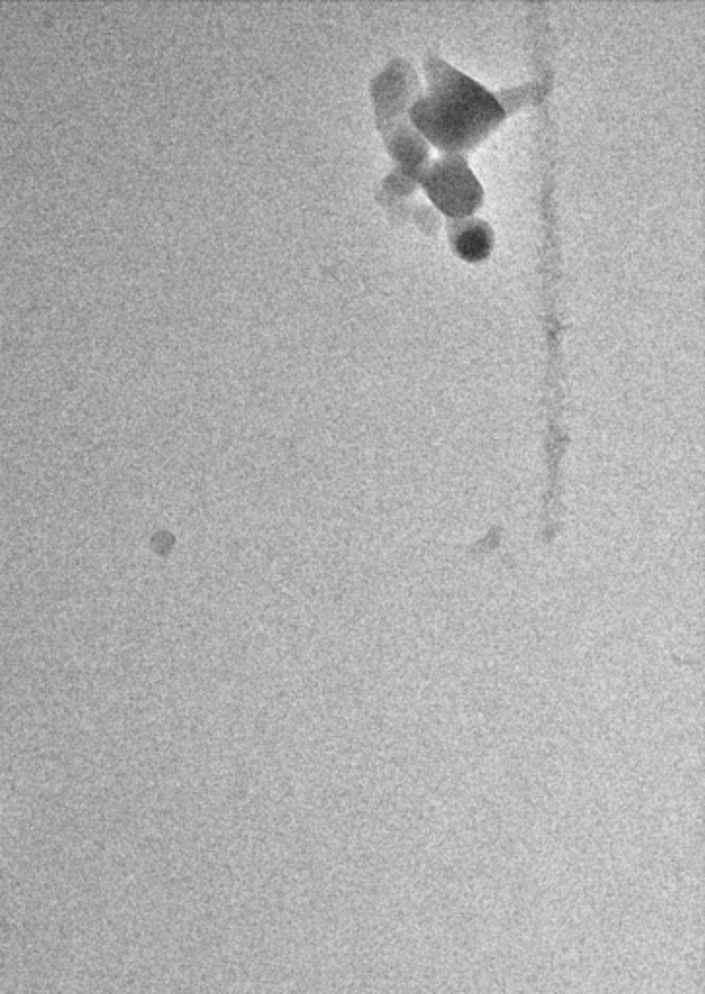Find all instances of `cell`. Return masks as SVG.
<instances>
[{"instance_id": "obj_1", "label": "cell", "mask_w": 705, "mask_h": 994, "mask_svg": "<svg viewBox=\"0 0 705 994\" xmlns=\"http://www.w3.org/2000/svg\"><path fill=\"white\" fill-rule=\"evenodd\" d=\"M428 94L410 107V117L437 148L457 154L474 148L502 119L504 107L486 88L437 57L426 61Z\"/></svg>"}, {"instance_id": "obj_2", "label": "cell", "mask_w": 705, "mask_h": 994, "mask_svg": "<svg viewBox=\"0 0 705 994\" xmlns=\"http://www.w3.org/2000/svg\"><path fill=\"white\" fill-rule=\"evenodd\" d=\"M428 195L453 220L470 216L484 199L482 185L459 154H447L420 175Z\"/></svg>"}, {"instance_id": "obj_3", "label": "cell", "mask_w": 705, "mask_h": 994, "mask_svg": "<svg viewBox=\"0 0 705 994\" xmlns=\"http://www.w3.org/2000/svg\"><path fill=\"white\" fill-rule=\"evenodd\" d=\"M449 241L465 261H480L490 255L494 233L482 220L459 218L449 224Z\"/></svg>"}]
</instances>
